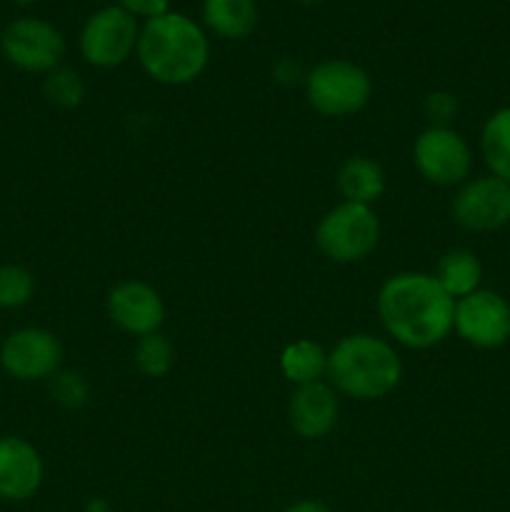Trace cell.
Wrapping results in <instances>:
<instances>
[{
	"label": "cell",
	"mask_w": 510,
	"mask_h": 512,
	"mask_svg": "<svg viewBox=\"0 0 510 512\" xmlns=\"http://www.w3.org/2000/svg\"><path fill=\"white\" fill-rule=\"evenodd\" d=\"M378 315L390 338L405 348L428 350L453 330L455 300L435 275L400 273L380 288Z\"/></svg>",
	"instance_id": "cell-1"
},
{
	"label": "cell",
	"mask_w": 510,
	"mask_h": 512,
	"mask_svg": "<svg viewBox=\"0 0 510 512\" xmlns=\"http://www.w3.org/2000/svg\"><path fill=\"white\" fill-rule=\"evenodd\" d=\"M208 38L190 18L165 13L140 30L138 58L145 73L165 85H185L208 65Z\"/></svg>",
	"instance_id": "cell-2"
},
{
	"label": "cell",
	"mask_w": 510,
	"mask_h": 512,
	"mask_svg": "<svg viewBox=\"0 0 510 512\" xmlns=\"http://www.w3.org/2000/svg\"><path fill=\"white\" fill-rule=\"evenodd\" d=\"M400 373L398 353L373 335H348L328 355L330 383L350 398H385L400 383Z\"/></svg>",
	"instance_id": "cell-3"
},
{
	"label": "cell",
	"mask_w": 510,
	"mask_h": 512,
	"mask_svg": "<svg viewBox=\"0 0 510 512\" xmlns=\"http://www.w3.org/2000/svg\"><path fill=\"white\" fill-rule=\"evenodd\" d=\"M380 240V223L368 205L340 203L315 230L320 253L333 263H358L365 260Z\"/></svg>",
	"instance_id": "cell-4"
},
{
	"label": "cell",
	"mask_w": 510,
	"mask_h": 512,
	"mask_svg": "<svg viewBox=\"0 0 510 512\" xmlns=\"http://www.w3.org/2000/svg\"><path fill=\"white\" fill-rule=\"evenodd\" d=\"M308 103L328 118H345L365 108L370 98V78L348 60H325L310 70L305 80Z\"/></svg>",
	"instance_id": "cell-5"
},
{
	"label": "cell",
	"mask_w": 510,
	"mask_h": 512,
	"mask_svg": "<svg viewBox=\"0 0 510 512\" xmlns=\"http://www.w3.org/2000/svg\"><path fill=\"white\" fill-rule=\"evenodd\" d=\"M138 38L135 15L110 5L90 15L80 35V50H83V58L95 68H115L125 63L130 53L138 48Z\"/></svg>",
	"instance_id": "cell-6"
},
{
	"label": "cell",
	"mask_w": 510,
	"mask_h": 512,
	"mask_svg": "<svg viewBox=\"0 0 510 512\" xmlns=\"http://www.w3.org/2000/svg\"><path fill=\"white\" fill-rule=\"evenodd\" d=\"M0 48L8 63L25 73H53L65 55V40L45 20L20 18L3 30Z\"/></svg>",
	"instance_id": "cell-7"
},
{
	"label": "cell",
	"mask_w": 510,
	"mask_h": 512,
	"mask_svg": "<svg viewBox=\"0 0 510 512\" xmlns=\"http://www.w3.org/2000/svg\"><path fill=\"white\" fill-rule=\"evenodd\" d=\"M413 163L428 183L450 188L468 178L470 148L460 133L445 125H433L415 140Z\"/></svg>",
	"instance_id": "cell-8"
},
{
	"label": "cell",
	"mask_w": 510,
	"mask_h": 512,
	"mask_svg": "<svg viewBox=\"0 0 510 512\" xmlns=\"http://www.w3.org/2000/svg\"><path fill=\"white\" fill-rule=\"evenodd\" d=\"M453 328L475 348H500L510 340V305L493 290H475L455 303Z\"/></svg>",
	"instance_id": "cell-9"
},
{
	"label": "cell",
	"mask_w": 510,
	"mask_h": 512,
	"mask_svg": "<svg viewBox=\"0 0 510 512\" xmlns=\"http://www.w3.org/2000/svg\"><path fill=\"white\" fill-rule=\"evenodd\" d=\"M63 348L58 338L43 328H20L5 338L0 365L18 380H43L58 370Z\"/></svg>",
	"instance_id": "cell-10"
},
{
	"label": "cell",
	"mask_w": 510,
	"mask_h": 512,
	"mask_svg": "<svg viewBox=\"0 0 510 512\" xmlns=\"http://www.w3.org/2000/svg\"><path fill=\"white\" fill-rule=\"evenodd\" d=\"M453 218L473 233H493L510 223V185L505 180L478 178L453 200Z\"/></svg>",
	"instance_id": "cell-11"
},
{
	"label": "cell",
	"mask_w": 510,
	"mask_h": 512,
	"mask_svg": "<svg viewBox=\"0 0 510 512\" xmlns=\"http://www.w3.org/2000/svg\"><path fill=\"white\" fill-rule=\"evenodd\" d=\"M108 313L120 330L130 335L158 333L165 320V305L158 290L140 280H125L108 295Z\"/></svg>",
	"instance_id": "cell-12"
},
{
	"label": "cell",
	"mask_w": 510,
	"mask_h": 512,
	"mask_svg": "<svg viewBox=\"0 0 510 512\" xmlns=\"http://www.w3.org/2000/svg\"><path fill=\"white\" fill-rule=\"evenodd\" d=\"M43 483V460L23 438H0V500L20 503L38 493Z\"/></svg>",
	"instance_id": "cell-13"
},
{
	"label": "cell",
	"mask_w": 510,
	"mask_h": 512,
	"mask_svg": "<svg viewBox=\"0 0 510 512\" xmlns=\"http://www.w3.org/2000/svg\"><path fill=\"white\" fill-rule=\"evenodd\" d=\"M290 428L305 440H320L338 423V398L325 383L298 385L288 405Z\"/></svg>",
	"instance_id": "cell-14"
},
{
	"label": "cell",
	"mask_w": 510,
	"mask_h": 512,
	"mask_svg": "<svg viewBox=\"0 0 510 512\" xmlns=\"http://www.w3.org/2000/svg\"><path fill=\"white\" fill-rule=\"evenodd\" d=\"M338 190L345 203L373 205L385 190V175L375 160L350 158L345 160L338 173Z\"/></svg>",
	"instance_id": "cell-15"
},
{
	"label": "cell",
	"mask_w": 510,
	"mask_h": 512,
	"mask_svg": "<svg viewBox=\"0 0 510 512\" xmlns=\"http://www.w3.org/2000/svg\"><path fill=\"white\" fill-rule=\"evenodd\" d=\"M203 18L220 38L240 40L258 25V8L253 0H205Z\"/></svg>",
	"instance_id": "cell-16"
},
{
	"label": "cell",
	"mask_w": 510,
	"mask_h": 512,
	"mask_svg": "<svg viewBox=\"0 0 510 512\" xmlns=\"http://www.w3.org/2000/svg\"><path fill=\"white\" fill-rule=\"evenodd\" d=\"M435 280L453 300L465 298L478 290L480 280H483V265L470 250H450L440 258Z\"/></svg>",
	"instance_id": "cell-17"
},
{
	"label": "cell",
	"mask_w": 510,
	"mask_h": 512,
	"mask_svg": "<svg viewBox=\"0 0 510 512\" xmlns=\"http://www.w3.org/2000/svg\"><path fill=\"white\" fill-rule=\"evenodd\" d=\"M280 370L295 385L318 383L320 375L328 373V355L313 340H298L283 350Z\"/></svg>",
	"instance_id": "cell-18"
},
{
	"label": "cell",
	"mask_w": 510,
	"mask_h": 512,
	"mask_svg": "<svg viewBox=\"0 0 510 512\" xmlns=\"http://www.w3.org/2000/svg\"><path fill=\"white\" fill-rule=\"evenodd\" d=\"M485 163L493 170L495 178L510 185V108L498 110L488 118L480 138Z\"/></svg>",
	"instance_id": "cell-19"
},
{
	"label": "cell",
	"mask_w": 510,
	"mask_h": 512,
	"mask_svg": "<svg viewBox=\"0 0 510 512\" xmlns=\"http://www.w3.org/2000/svg\"><path fill=\"white\" fill-rule=\"evenodd\" d=\"M135 365L148 378H163L173 368V345L160 333H150L135 343Z\"/></svg>",
	"instance_id": "cell-20"
},
{
	"label": "cell",
	"mask_w": 510,
	"mask_h": 512,
	"mask_svg": "<svg viewBox=\"0 0 510 512\" xmlns=\"http://www.w3.org/2000/svg\"><path fill=\"white\" fill-rule=\"evenodd\" d=\"M35 280L23 265H0V308H23L30 303Z\"/></svg>",
	"instance_id": "cell-21"
},
{
	"label": "cell",
	"mask_w": 510,
	"mask_h": 512,
	"mask_svg": "<svg viewBox=\"0 0 510 512\" xmlns=\"http://www.w3.org/2000/svg\"><path fill=\"white\" fill-rule=\"evenodd\" d=\"M43 90L45 98L58 108H78L85 98L83 80L78 78V73L65 68H55L53 73H48Z\"/></svg>",
	"instance_id": "cell-22"
},
{
	"label": "cell",
	"mask_w": 510,
	"mask_h": 512,
	"mask_svg": "<svg viewBox=\"0 0 510 512\" xmlns=\"http://www.w3.org/2000/svg\"><path fill=\"white\" fill-rule=\"evenodd\" d=\"M50 393L65 408H83L88 400V383L78 373H60L53 378Z\"/></svg>",
	"instance_id": "cell-23"
},
{
	"label": "cell",
	"mask_w": 510,
	"mask_h": 512,
	"mask_svg": "<svg viewBox=\"0 0 510 512\" xmlns=\"http://www.w3.org/2000/svg\"><path fill=\"white\" fill-rule=\"evenodd\" d=\"M118 3L130 15H143L148 20L168 13V0H118Z\"/></svg>",
	"instance_id": "cell-24"
},
{
	"label": "cell",
	"mask_w": 510,
	"mask_h": 512,
	"mask_svg": "<svg viewBox=\"0 0 510 512\" xmlns=\"http://www.w3.org/2000/svg\"><path fill=\"white\" fill-rule=\"evenodd\" d=\"M425 108H428V113L433 115V120H450L455 110H458V103H455L453 95L433 93L428 98V103H425Z\"/></svg>",
	"instance_id": "cell-25"
},
{
	"label": "cell",
	"mask_w": 510,
	"mask_h": 512,
	"mask_svg": "<svg viewBox=\"0 0 510 512\" xmlns=\"http://www.w3.org/2000/svg\"><path fill=\"white\" fill-rule=\"evenodd\" d=\"M283 512H333V510H330L328 505L318 503V500H300V503H293Z\"/></svg>",
	"instance_id": "cell-26"
},
{
	"label": "cell",
	"mask_w": 510,
	"mask_h": 512,
	"mask_svg": "<svg viewBox=\"0 0 510 512\" xmlns=\"http://www.w3.org/2000/svg\"><path fill=\"white\" fill-rule=\"evenodd\" d=\"M85 512H108V505H105L103 500H95V503L88 505V510Z\"/></svg>",
	"instance_id": "cell-27"
},
{
	"label": "cell",
	"mask_w": 510,
	"mask_h": 512,
	"mask_svg": "<svg viewBox=\"0 0 510 512\" xmlns=\"http://www.w3.org/2000/svg\"><path fill=\"white\" fill-rule=\"evenodd\" d=\"M13 3H18V5H30V3H35V0H13Z\"/></svg>",
	"instance_id": "cell-28"
},
{
	"label": "cell",
	"mask_w": 510,
	"mask_h": 512,
	"mask_svg": "<svg viewBox=\"0 0 510 512\" xmlns=\"http://www.w3.org/2000/svg\"><path fill=\"white\" fill-rule=\"evenodd\" d=\"M295 3H320V0H295Z\"/></svg>",
	"instance_id": "cell-29"
}]
</instances>
